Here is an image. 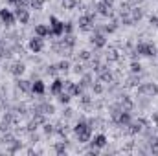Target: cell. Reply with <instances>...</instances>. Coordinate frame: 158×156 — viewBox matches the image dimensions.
Listing matches in <instances>:
<instances>
[{
  "label": "cell",
  "mask_w": 158,
  "mask_h": 156,
  "mask_svg": "<svg viewBox=\"0 0 158 156\" xmlns=\"http://www.w3.org/2000/svg\"><path fill=\"white\" fill-rule=\"evenodd\" d=\"M44 92H46V84H44V81H33V88H31V94H37V96H44Z\"/></svg>",
  "instance_id": "d6986e66"
},
{
  "label": "cell",
  "mask_w": 158,
  "mask_h": 156,
  "mask_svg": "<svg viewBox=\"0 0 158 156\" xmlns=\"http://www.w3.org/2000/svg\"><path fill=\"white\" fill-rule=\"evenodd\" d=\"M24 72H26V64H24V63H20V61L13 63V64L9 66V74H11V76H15V77H20Z\"/></svg>",
  "instance_id": "9a60e30c"
},
{
  "label": "cell",
  "mask_w": 158,
  "mask_h": 156,
  "mask_svg": "<svg viewBox=\"0 0 158 156\" xmlns=\"http://www.w3.org/2000/svg\"><path fill=\"white\" fill-rule=\"evenodd\" d=\"M57 101H59L61 105H68V103L72 101V96H70L68 92H64V90H63L61 94H57Z\"/></svg>",
  "instance_id": "d4e9b609"
},
{
  "label": "cell",
  "mask_w": 158,
  "mask_h": 156,
  "mask_svg": "<svg viewBox=\"0 0 158 156\" xmlns=\"http://www.w3.org/2000/svg\"><path fill=\"white\" fill-rule=\"evenodd\" d=\"M129 15H131L132 22L136 24V22H140V20H142V17H143V11H142V7H138V6H132V7H131V11H129Z\"/></svg>",
  "instance_id": "e0dca14e"
},
{
  "label": "cell",
  "mask_w": 158,
  "mask_h": 156,
  "mask_svg": "<svg viewBox=\"0 0 158 156\" xmlns=\"http://www.w3.org/2000/svg\"><path fill=\"white\" fill-rule=\"evenodd\" d=\"M107 143H109V140H107V136L105 134H96L92 140H90V145L92 147H96V149H103V147H107Z\"/></svg>",
  "instance_id": "8fae6325"
},
{
  "label": "cell",
  "mask_w": 158,
  "mask_h": 156,
  "mask_svg": "<svg viewBox=\"0 0 158 156\" xmlns=\"http://www.w3.org/2000/svg\"><path fill=\"white\" fill-rule=\"evenodd\" d=\"M131 74H142V64H140V61H132L131 63Z\"/></svg>",
  "instance_id": "1f68e13d"
},
{
  "label": "cell",
  "mask_w": 158,
  "mask_h": 156,
  "mask_svg": "<svg viewBox=\"0 0 158 156\" xmlns=\"http://www.w3.org/2000/svg\"><path fill=\"white\" fill-rule=\"evenodd\" d=\"M66 145H68V142H66V138H64V142H57V143L53 145V151L59 156H64L66 154Z\"/></svg>",
  "instance_id": "603a6c76"
},
{
  "label": "cell",
  "mask_w": 158,
  "mask_h": 156,
  "mask_svg": "<svg viewBox=\"0 0 158 156\" xmlns=\"http://www.w3.org/2000/svg\"><path fill=\"white\" fill-rule=\"evenodd\" d=\"M0 103H2V94H0Z\"/></svg>",
  "instance_id": "816d5d0a"
},
{
  "label": "cell",
  "mask_w": 158,
  "mask_h": 156,
  "mask_svg": "<svg viewBox=\"0 0 158 156\" xmlns=\"http://www.w3.org/2000/svg\"><path fill=\"white\" fill-rule=\"evenodd\" d=\"M74 33V22H66L64 24V35H72Z\"/></svg>",
  "instance_id": "7bdbcfd3"
},
{
  "label": "cell",
  "mask_w": 158,
  "mask_h": 156,
  "mask_svg": "<svg viewBox=\"0 0 158 156\" xmlns=\"http://www.w3.org/2000/svg\"><path fill=\"white\" fill-rule=\"evenodd\" d=\"M74 72H76V74H77V76H81V74H85V68H83V64H76V66H74Z\"/></svg>",
  "instance_id": "f6af8a7d"
},
{
  "label": "cell",
  "mask_w": 158,
  "mask_h": 156,
  "mask_svg": "<svg viewBox=\"0 0 158 156\" xmlns=\"http://www.w3.org/2000/svg\"><path fill=\"white\" fill-rule=\"evenodd\" d=\"M33 112H40V114L52 116V114H55V107H53L52 103H40V105H37V107L33 109Z\"/></svg>",
  "instance_id": "5bb4252c"
},
{
  "label": "cell",
  "mask_w": 158,
  "mask_h": 156,
  "mask_svg": "<svg viewBox=\"0 0 158 156\" xmlns=\"http://www.w3.org/2000/svg\"><path fill=\"white\" fill-rule=\"evenodd\" d=\"M13 140H15V138H13V134H11V132L7 130V132H6V134H4V136L0 138V143H4V145H9V143H11Z\"/></svg>",
  "instance_id": "e575fe53"
},
{
  "label": "cell",
  "mask_w": 158,
  "mask_h": 156,
  "mask_svg": "<svg viewBox=\"0 0 158 156\" xmlns=\"http://www.w3.org/2000/svg\"><path fill=\"white\" fill-rule=\"evenodd\" d=\"M153 121L158 125V112H153Z\"/></svg>",
  "instance_id": "c3c4849f"
},
{
  "label": "cell",
  "mask_w": 158,
  "mask_h": 156,
  "mask_svg": "<svg viewBox=\"0 0 158 156\" xmlns=\"http://www.w3.org/2000/svg\"><path fill=\"white\" fill-rule=\"evenodd\" d=\"M116 30H118V22H110V24H107V26H103V28H101L99 31H103V33L107 35V33H114Z\"/></svg>",
  "instance_id": "484cf974"
},
{
  "label": "cell",
  "mask_w": 158,
  "mask_h": 156,
  "mask_svg": "<svg viewBox=\"0 0 158 156\" xmlns=\"http://www.w3.org/2000/svg\"><path fill=\"white\" fill-rule=\"evenodd\" d=\"M74 84H76L74 81H70V79H66V81L63 83V90H64V92H68V94L72 96V90H74Z\"/></svg>",
  "instance_id": "836d02e7"
},
{
  "label": "cell",
  "mask_w": 158,
  "mask_h": 156,
  "mask_svg": "<svg viewBox=\"0 0 158 156\" xmlns=\"http://www.w3.org/2000/svg\"><path fill=\"white\" fill-rule=\"evenodd\" d=\"M96 74H98V81H101L103 84H105V83H112V81H114V76H112V72L109 70V66H107V64H99V68L96 70Z\"/></svg>",
  "instance_id": "52a82bcc"
},
{
  "label": "cell",
  "mask_w": 158,
  "mask_h": 156,
  "mask_svg": "<svg viewBox=\"0 0 158 156\" xmlns=\"http://www.w3.org/2000/svg\"><path fill=\"white\" fill-rule=\"evenodd\" d=\"M72 114H74V110H72V109H66V110H64V116H66V117H70Z\"/></svg>",
  "instance_id": "7dc6e473"
},
{
  "label": "cell",
  "mask_w": 158,
  "mask_h": 156,
  "mask_svg": "<svg viewBox=\"0 0 158 156\" xmlns=\"http://www.w3.org/2000/svg\"><path fill=\"white\" fill-rule=\"evenodd\" d=\"M37 129H39V123H37V121H35V119H31V121H30V123H28V125H26V130H28V132H30V134H31V132H33V130H37Z\"/></svg>",
  "instance_id": "b9f144b4"
},
{
  "label": "cell",
  "mask_w": 158,
  "mask_h": 156,
  "mask_svg": "<svg viewBox=\"0 0 158 156\" xmlns=\"http://www.w3.org/2000/svg\"><path fill=\"white\" fill-rule=\"evenodd\" d=\"M149 22H151L153 26H156V28H158V17H156V15H151V17H149Z\"/></svg>",
  "instance_id": "bcb514c9"
},
{
  "label": "cell",
  "mask_w": 158,
  "mask_h": 156,
  "mask_svg": "<svg viewBox=\"0 0 158 156\" xmlns=\"http://www.w3.org/2000/svg\"><path fill=\"white\" fill-rule=\"evenodd\" d=\"M92 90H94V94H103L105 86H103L101 81H98V83H92Z\"/></svg>",
  "instance_id": "8d00e7d4"
},
{
  "label": "cell",
  "mask_w": 158,
  "mask_h": 156,
  "mask_svg": "<svg viewBox=\"0 0 158 156\" xmlns=\"http://www.w3.org/2000/svg\"><path fill=\"white\" fill-rule=\"evenodd\" d=\"M63 42H64V46L68 48V50H72L74 46H76V37L74 35H64V39H61Z\"/></svg>",
  "instance_id": "4316f807"
},
{
  "label": "cell",
  "mask_w": 158,
  "mask_h": 156,
  "mask_svg": "<svg viewBox=\"0 0 158 156\" xmlns=\"http://www.w3.org/2000/svg\"><path fill=\"white\" fill-rule=\"evenodd\" d=\"M35 35H37V37H42V39L50 37V28H48L46 24H37V26H35Z\"/></svg>",
  "instance_id": "ffe728a7"
},
{
  "label": "cell",
  "mask_w": 158,
  "mask_h": 156,
  "mask_svg": "<svg viewBox=\"0 0 158 156\" xmlns=\"http://www.w3.org/2000/svg\"><path fill=\"white\" fill-rule=\"evenodd\" d=\"M138 83H140V74H132L127 81V86H138Z\"/></svg>",
  "instance_id": "d590c367"
},
{
  "label": "cell",
  "mask_w": 158,
  "mask_h": 156,
  "mask_svg": "<svg viewBox=\"0 0 158 156\" xmlns=\"http://www.w3.org/2000/svg\"><path fill=\"white\" fill-rule=\"evenodd\" d=\"M103 2H105V4H109V6H114V2H116V0H103Z\"/></svg>",
  "instance_id": "681fc988"
},
{
  "label": "cell",
  "mask_w": 158,
  "mask_h": 156,
  "mask_svg": "<svg viewBox=\"0 0 158 156\" xmlns=\"http://www.w3.org/2000/svg\"><path fill=\"white\" fill-rule=\"evenodd\" d=\"M20 147H22V143H20V142L15 138V140H13L9 145H7V151H9V153H17V151H20Z\"/></svg>",
  "instance_id": "f1b7e54d"
},
{
  "label": "cell",
  "mask_w": 158,
  "mask_h": 156,
  "mask_svg": "<svg viewBox=\"0 0 158 156\" xmlns=\"http://www.w3.org/2000/svg\"><path fill=\"white\" fill-rule=\"evenodd\" d=\"M83 90H85V88H83L79 83H76V84H74V90H72V97H79V96L83 94Z\"/></svg>",
  "instance_id": "60d3db41"
},
{
  "label": "cell",
  "mask_w": 158,
  "mask_h": 156,
  "mask_svg": "<svg viewBox=\"0 0 158 156\" xmlns=\"http://www.w3.org/2000/svg\"><path fill=\"white\" fill-rule=\"evenodd\" d=\"M155 142H156V143H158V136H156V138H155Z\"/></svg>",
  "instance_id": "f907efd6"
},
{
  "label": "cell",
  "mask_w": 158,
  "mask_h": 156,
  "mask_svg": "<svg viewBox=\"0 0 158 156\" xmlns=\"http://www.w3.org/2000/svg\"><path fill=\"white\" fill-rule=\"evenodd\" d=\"M105 59H107V63H116L119 59V53L118 50H114V48H109V51H107V55H105Z\"/></svg>",
  "instance_id": "cb8c5ba5"
},
{
  "label": "cell",
  "mask_w": 158,
  "mask_h": 156,
  "mask_svg": "<svg viewBox=\"0 0 158 156\" xmlns=\"http://www.w3.org/2000/svg\"><path fill=\"white\" fill-rule=\"evenodd\" d=\"M13 13H15L17 20H19L20 24H28V22H30V11H28L26 7H20V6H19V7H15Z\"/></svg>",
  "instance_id": "9c48e42d"
},
{
  "label": "cell",
  "mask_w": 158,
  "mask_h": 156,
  "mask_svg": "<svg viewBox=\"0 0 158 156\" xmlns=\"http://www.w3.org/2000/svg\"><path fill=\"white\" fill-rule=\"evenodd\" d=\"M90 44L94 48H98V50H103L107 46V35L103 31H99V30H94V33L90 37Z\"/></svg>",
  "instance_id": "5b68a950"
},
{
  "label": "cell",
  "mask_w": 158,
  "mask_h": 156,
  "mask_svg": "<svg viewBox=\"0 0 158 156\" xmlns=\"http://www.w3.org/2000/svg\"><path fill=\"white\" fill-rule=\"evenodd\" d=\"M59 72V68H57V64H50L48 68H46V74H50V76H55Z\"/></svg>",
  "instance_id": "ee69618b"
},
{
  "label": "cell",
  "mask_w": 158,
  "mask_h": 156,
  "mask_svg": "<svg viewBox=\"0 0 158 156\" xmlns=\"http://www.w3.org/2000/svg\"><path fill=\"white\" fill-rule=\"evenodd\" d=\"M90 57H92V55H90V51H88V50H81V51L77 53L79 61H90Z\"/></svg>",
  "instance_id": "f35d334b"
},
{
  "label": "cell",
  "mask_w": 158,
  "mask_h": 156,
  "mask_svg": "<svg viewBox=\"0 0 158 156\" xmlns=\"http://www.w3.org/2000/svg\"><path fill=\"white\" fill-rule=\"evenodd\" d=\"M132 121V116H131V110H121V114L118 116V119L114 121L118 127H129V123Z\"/></svg>",
  "instance_id": "4fadbf2b"
},
{
  "label": "cell",
  "mask_w": 158,
  "mask_h": 156,
  "mask_svg": "<svg viewBox=\"0 0 158 156\" xmlns=\"http://www.w3.org/2000/svg\"><path fill=\"white\" fill-rule=\"evenodd\" d=\"M136 94L143 97H155L158 96V84L156 83H142L136 86Z\"/></svg>",
  "instance_id": "7a4b0ae2"
},
{
  "label": "cell",
  "mask_w": 158,
  "mask_h": 156,
  "mask_svg": "<svg viewBox=\"0 0 158 156\" xmlns=\"http://www.w3.org/2000/svg\"><path fill=\"white\" fill-rule=\"evenodd\" d=\"M42 132L46 134V136H52L53 132H55V125H52V123H42Z\"/></svg>",
  "instance_id": "83f0119b"
},
{
  "label": "cell",
  "mask_w": 158,
  "mask_h": 156,
  "mask_svg": "<svg viewBox=\"0 0 158 156\" xmlns=\"http://www.w3.org/2000/svg\"><path fill=\"white\" fill-rule=\"evenodd\" d=\"M94 18H96V13H86V15H81L79 17V30L81 31H92L94 30Z\"/></svg>",
  "instance_id": "277c9868"
},
{
  "label": "cell",
  "mask_w": 158,
  "mask_h": 156,
  "mask_svg": "<svg viewBox=\"0 0 158 156\" xmlns=\"http://www.w3.org/2000/svg\"><path fill=\"white\" fill-rule=\"evenodd\" d=\"M92 83H94V77H92V74H81L79 84H81L83 88H88V86H92Z\"/></svg>",
  "instance_id": "7402d4cb"
},
{
  "label": "cell",
  "mask_w": 158,
  "mask_h": 156,
  "mask_svg": "<svg viewBox=\"0 0 158 156\" xmlns=\"http://www.w3.org/2000/svg\"><path fill=\"white\" fill-rule=\"evenodd\" d=\"M44 4H46V0H30V7L35 9V11H40Z\"/></svg>",
  "instance_id": "4dcf8cb0"
},
{
  "label": "cell",
  "mask_w": 158,
  "mask_h": 156,
  "mask_svg": "<svg viewBox=\"0 0 158 156\" xmlns=\"http://www.w3.org/2000/svg\"><path fill=\"white\" fill-rule=\"evenodd\" d=\"M0 20H2V24L6 26V28H11V26H15V22H17V17H15V13L11 11V9H2L0 7Z\"/></svg>",
  "instance_id": "8992f818"
},
{
  "label": "cell",
  "mask_w": 158,
  "mask_h": 156,
  "mask_svg": "<svg viewBox=\"0 0 158 156\" xmlns=\"http://www.w3.org/2000/svg\"><path fill=\"white\" fill-rule=\"evenodd\" d=\"M149 125V121L147 119H143V117H138L136 121H131L129 123V134H140L142 130H143V127H147Z\"/></svg>",
  "instance_id": "ba28073f"
},
{
  "label": "cell",
  "mask_w": 158,
  "mask_h": 156,
  "mask_svg": "<svg viewBox=\"0 0 158 156\" xmlns=\"http://www.w3.org/2000/svg\"><path fill=\"white\" fill-rule=\"evenodd\" d=\"M119 105H121V109H123V110H132V109H134V101H132L129 96H121Z\"/></svg>",
  "instance_id": "44dd1931"
},
{
  "label": "cell",
  "mask_w": 158,
  "mask_h": 156,
  "mask_svg": "<svg viewBox=\"0 0 158 156\" xmlns=\"http://www.w3.org/2000/svg\"><path fill=\"white\" fill-rule=\"evenodd\" d=\"M64 35V22H61L55 15L50 17V37H63Z\"/></svg>",
  "instance_id": "3957f363"
},
{
  "label": "cell",
  "mask_w": 158,
  "mask_h": 156,
  "mask_svg": "<svg viewBox=\"0 0 158 156\" xmlns=\"http://www.w3.org/2000/svg\"><path fill=\"white\" fill-rule=\"evenodd\" d=\"M24 2H28V4H30V0H24Z\"/></svg>",
  "instance_id": "f5cc1de1"
},
{
  "label": "cell",
  "mask_w": 158,
  "mask_h": 156,
  "mask_svg": "<svg viewBox=\"0 0 158 156\" xmlns=\"http://www.w3.org/2000/svg\"><path fill=\"white\" fill-rule=\"evenodd\" d=\"M7 130H11V123L2 117V121H0V132H7Z\"/></svg>",
  "instance_id": "ab89813d"
},
{
  "label": "cell",
  "mask_w": 158,
  "mask_h": 156,
  "mask_svg": "<svg viewBox=\"0 0 158 156\" xmlns=\"http://www.w3.org/2000/svg\"><path fill=\"white\" fill-rule=\"evenodd\" d=\"M77 0H63V9H76Z\"/></svg>",
  "instance_id": "74e56055"
},
{
  "label": "cell",
  "mask_w": 158,
  "mask_h": 156,
  "mask_svg": "<svg viewBox=\"0 0 158 156\" xmlns=\"http://www.w3.org/2000/svg\"><path fill=\"white\" fill-rule=\"evenodd\" d=\"M158 53L156 44L155 42H149V40H142L136 44L134 48V55H142V57H155Z\"/></svg>",
  "instance_id": "6da1fadb"
},
{
  "label": "cell",
  "mask_w": 158,
  "mask_h": 156,
  "mask_svg": "<svg viewBox=\"0 0 158 156\" xmlns=\"http://www.w3.org/2000/svg\"><path fill=\"white\" fill-rule=\"evenodd\" d=\"M63 83H64V81H63V79H53V83H52V86H50V94H52V96H57V94H61V92H63Z\"/></svg>",
  "instance_id": "ac0fdd59"
},
{
  "label": "cell",
  "mask_w": 158,
  "mask_h": 156,
  "mask_svg": "<svg viewBox=\"0 0 158 156\" xmlns=\"http://www.w3.org/2000/svg\"><path fill=\"white\" fill-rule=\"evenodd\" d=\"M57 68H59V72H68V70L72 68V64H70V61L63 59L61 63H57Z\"/></svg>",
  "instance_id": "f546056e"
},
{
  "label": "cell",
  "mask_w": 158,
  "mask_h": 156,
  "mask_svg": "<svg viewBox=\"0 0 158 156\" xmlns=\"http://www.w3.org/2000/svg\"><path fill=\"white\" fill-rule=\"evenodd\" d=\"M17 88L20 90V92H31V88H33V81H28V79H20L19 77V81H17Z\"/></svg>",
  "instance_id": "2e32d148"
},
{
  "label": "cell",
  "mask_w": 158,
  "mask_h": 156,
  "mask_svg": "<svg viewBox=\"0 0 158 156\" xmlns=\"http://www.w3.org/2000/svg\"><path fill=\"white\" fill-rule=\"evenodd\" d=\"M28 46H30V50H31L33 53H40V51L44 50V39L35 35L33 39H30V44H28Z\"/></svg>",
  "instance_id": "30bf717a"
},
{
  "label": "cell",
  "mask_w": 158,
  "mask_h": 156,
  "mask_svg": "<svg viewBox=\"0 0 158 156\" xmlns=\"http://www.w3.org/2000/svg\"><path fill=\"white\" fill-rule=\"evenodd\" d=\"M96 13L101 15V17H110V15H112V6H109V4H105V2L101 0V2L96 4Z\"/></svg>",
  "instance_id": "7c38bea8"
},
{
  "label": "cell",
  "mask_w": 158,
  "mask_h": 156,
  "mask_svg": "<svg viewBox=\"0 0 158 156\" xmlns=\"http://www.w3.org/2000/svg\"><path fill=\"white\" fill-rule=\"evenodd\" d=\"M79 101H81V105H83V107H86V109L92 105V97H90V96H86V94H81V96H79Z\"/></svg>",
  "instance_id": "d6a6232c"
}]
</instances>
